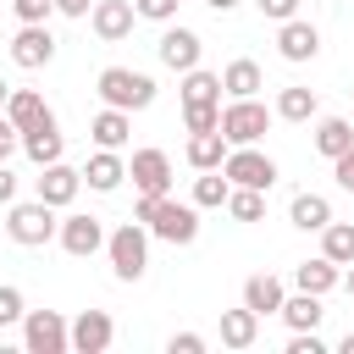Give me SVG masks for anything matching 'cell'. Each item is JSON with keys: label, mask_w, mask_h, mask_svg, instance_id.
<instances>
[{"label": "cell", "mask_w": 354, "mask_h": 354, "mask_svg": "<svg viewBox=\"0 0 354 354\" xmlns=\"http://www.w3.org/2000/svg\"><path fill=\"white\" fill-rule=\"evenodd\" d=\"M321 315H326V310H321V293H304V288H299L293 299H282V321H288V332H315Z\"/></svg>", "instance_id": "484cf974"}, {"label": "cell", "mask_w": 354, "mask_h": 354, "mask_svg": "<svg viewBox=\"0 0 354 354\" xmlns=\"http://www.w3.org/2000/svg\"><path fill=\"white\" fill-rule=\"evenodd\" d=\"M205 6H210V11H216V17H227V11H238V6H243V0H205Z\"/></svg>", "instance_id": "ee69618b"}, {"label": "cell", "mask_w": 354, "mask_h": 354, "mask_svg": "<svg viewBox=\"0 0 354 354\" xmlns=\"http://www.w3.org/2000/svg\"><path fill=\"white\" fill-rule=\"evenodd\" d=\"M177 6H183V0H133V11H138V17H149V22H171V17H177Z\"/></svg>", "instance_id": "e575fe53"}, {"label": "cell", "mask_w": 354, "mask_h": 354, "mask_svg": "<svg viewBox=\"0 0 354 354\" xmlns=\"http://www.w3.org/2000/svg\"><path fill=\"white\" fill-rule=\"evenodd\" d=\"M254 337H260V315L249 304L221 310V348H254Z\"/></svg>", "instance_id": "603a6c76"}, {"label": "cell", "mask_w": 354, "mask_h": 354, "mask_svg": "<svg viewBox=\"0 0 354 354\" xmlns=\"http://www.w3.org/2000/svg\"><path fill=\"white\" fill-rule=\"evenodd\" d=\"M332 177H337V188H348V194H354V144L332 160Z\"/></svg>", "instance_id": "f35d334b"}, {"label": "cell", "mask_w": 354, "mask_h": 354, "mask_svg": "<svg viewBox=\"0 0 354 354\" xmlns=\"http://www.w3.org/2000/svg\"><path fill=\"white\" fill-rule=\"evenodd\" d=\"M221 88H227V100H254V94L266 88V72H260L249 55H238V61L221 66Z\"/></svg>", "instance_id": "44dd1931"}, {"label": "cell", "mask_w": 354, "mask_h": 354, "mask_svg": "<svg viewBox=\"0 0 354 354\" xmlns=\"http://www.w3.org/2000/svg\"><path fill=\"white\" fill-rule=\"evenodd\" d=\"M221 171L232 177V188H260V194H266V188L277 183V160L260 155L254 144H232L227 160H221Z\"/></svg>", "instance_id": "52a82bcc"}, {"label": "cell", "mask_w": 354, "mask_h": 354, "mask_svg": "<svg viewBox=\"0 0 354 354\" xmlns=\"http://www.w3.org/2000/svg\"><path fill=\"white\" fill-rule=\"evenodd\" d=\"M77 188H83V171H77V166H66V160H50V166H39V183H33V194H39L44 205L66 210V205L77 199Z\"/></svg>", "instance_id": "7c38bea8"}, {"label": "cell", "mask_w": 354, "mask_h": 354, "mask_svg": "<svg viewBox=\"0 0 354 354\" xmlns=\"http://www.w3.org/2000/svg\"><path fill=\"white\" fill-rule=\"evenodd\" d=\"M227 216L232 221H260L266 216V194L260 188H232L227 194Z\"/></svg>", "instance_id": "1f68e13d"}, {"label": "cell", "mask_w": 354, "mask_h": 354, "mask_svg": "<svg viewBox=\"0 0 354 354\" xmlns=\"http://www.w3.org/2000/svg\"><path fill=\"white\" fill-rule=\"evenodd\" d=\"M348 94H354V88H348Z\"/></svg>", "instance_id": "c3c4849f"}, {"label": "cell", "mask_w": 354, "mask_h": 354, "mask_svg": "<svg viewBox=\"0 0 354 354\" xmlns=\"http://www.w3.org/2000/svg\"><path fill=\"white\" fill-rule=\"evenodd\" d=\"M133 221H144L160 243H194L199 238V205L194 199H171V194H138Z\"/></svg>", "instance_id": "6da1fadb"}, {"label": "cell", "mask_w": 354, "mask_h": 354, "mask_svg": "<svg viewBox=\"0 0 354 354\" xmlns=\"http://www.w3.org/2000/svg\"><path fill=\"white\" fill-rule=\"evenodd\" d=\"M22 348L28 354H66L72 348V321L61 310H28L22 315Z\"/></svg>", "instance_id": "5b68a950"}, {"label": "cell", "mask_w": 354, "mask_h": 354, "mask_svg": "<svg viewBox=\"0 0 354 354\" xmlns=\"http://www.w3.org/2000/svg\"><path fill=\"white\" fill-rule=\"evenodd\" d=\"M166 354H205V337H199V332H171Z\"/></svg>", "instance_id": "8d00e7d4"}, {"label": "cell", "mask_w": 354, "mask_h": 354, "mask_svg": "<svg viewBox=\"0 0 354 354\" xmlns=\"http://www.w3.org/2000/svg\"><path fill=\"white\" fill-rule=\"evenodd\" d=\"M271 116L277 111H266L260 100H227L221 105V133H227V144H260Z\"/></svg>", "instance_id": "8992f818"}, {"label": "cell", "mask_w": 354, "mask_h": 354, "mask_svg": "<svg viewBox=\"0 0 354 354\" xmlns=\"http://www.w3.org/2000/svg\"><path fill=\"white\" fill-rule=\"evenodd\" d=\"M122 177H127V160H122L116 149H94V155H88V166H83V183H88L94 194H116V188H122Z\"/></svg>", "instance_id": "ffe728a7"}, {"label": "cell", "mask_w": 354, "mask_h": 354, "mask_svg": "<svg viewBox=\"0 0 354 354\" xmlns=\"http://www.w3.org/2000/svg\"><path fill=\"white\" fill-rule=\"evenodd\" d=\"M282 122H310L315 116V88H304V83H288L282 94H277V105H271Z\"/></svg>", "instance_id": "f1b7e54d"}, {"label": "cell", "mask_w": 354, "mask_h": 354, "mask_svg": "<svg viewBox=\"0 0 354 354\" xmlns=\"http://www.w3.org/2000/svg\"><path fill=\"white\" fill-rule=\"evenodd\" d=\"M55 11H61V17H88L94 6H88V0H55Z\"/></svg>", "instance_id": "7bdbcfd3"}, {"label": "cell", "mask_w": 354, "mask_h": 354, "mask_svg": "<svg viewBox=\"0 0 354 354\" xmlns=\"http://www.w3.org/2000/svg\"><path fill=\"white\" fill-rule=\"evenodd\" d=\"M155 55H160L171 72H194V66H199V55H205V39H199L194 28H183V22H177V28H166V33L155 39Z\"/></svg>", "instance_id": "30bf717a"}, {"label": "cell", "mask_w": 354, "mask_h": 354, "mask_svg": "<svg viewBox=\"0 0 354 354\" xmlns=\"http://www.w3.org/2000/svg\"><path fill=\"white\" fill-rule=\"evenodd\" d=\"M282 299H288V288H282V277H271V271H254L249 282H243V304L266 321V315H282Z\"/></svg>", "instance_id": "d6986e66"}, {"label": "cell", "mask_w": 354, "mask_h": 354, "mask_svg": "<svg viewBox=\"0 0 354 354\" xmlns=\"http://www.w3.org/2000/svg\"><path fill=\"white\" fill-rule=\"evenodd\" d=\"M61 149H66V138H61V127H55V111L22 133V155H28L33 166H50V160H61Z\"/></svg>", "instance_id": "2e32d148"}, {"label": "cell", "mask_w": 354, "mask_h": 354, "mask_svg": "<svg viewBox=\"0 0 354 354\" xmlns=\"http://www.w3.org/2000/svg\"><path fill=\"white\" fill-rule=\"evenodd\" d=\"M277 55L282 61H315L321 55V33H315V22H304V17H288V22H277Z\"/></svg>", "instance_id": "4fadbf2b"}, {"label": "cell", "mask_w": 354, "mask_h": 354, "mask_svg": "<svg viewBox=\"0 0 354 354\" xmlns=\"http://www.w3.org/2000/svg\"><path fill=\"white\" fill-rule=\"evenodd\" d=\"M337 348H343V354H354V332H348V337H343V343H337Z\"/></svg>", "instance_id": "7dc6e473"}, {"label": "cell", "mask_w": 354, "mask_h": 354, "mask_svg": "<svg viewBox=\"0 0 354 354\" xmlns=\"http://www.w3.org/2000/svg\"><path fill=\"white\" fill-rule=\"evenodd\" d=\"M183 127H188V133H210V127H221V105H183Z\"/></svg>", "instance_id": "d6a6232c"}, {"label": "cell", "mask_w": 354, "mask_h": 354, "mask_svg": "<svg viewBox=\"0 0 354 354\" xmlns=\"http://www.w3.org/2000/svg\"><path fill=\"white\" fill-rule=\"evenodd\" d=\"M227 194H232V177H227L221 166L194 177V205H199V210H221V205H227Z\"/></svg>", "instance_id": "f546056e"}, {"label": "cell", "mask_w": 354, "mask_h": 354, "mask_svg": "<svg viewBox=\"0 0 354 354\" xmlns=\"http://www.w3.org/2000/svg\"><path fill=\"white\" fill-rule=\"evenodd\" d=\"M293 288H304V293H332V288H343V266L337 260H326V254H315V260H299L293 266Z\"/></svg>", "instance_id": "ac0fdd59"}, {"label": "cell", "mask_w": 354, "mask_h": 354, "mask_svg": "<svg viewBox=\"0 0 354 354\" xmlns=\"http://www.w3.org/2000/svg\"><path fill=\"white\" fill-rule=\"evenodd\" d=\"M88 22H94V33H100L105 44H122V39L133 33V22H138V11H133V0H94V11H88Z\"/></svg>", "instance_id": "9a60e30c"}, {"label": "cell", "mask_w": 354, "mask_h": 354, "mask_svg": "<svg viewBox=\"0 0 354 354\" xmlns=\"http://www.w3.org/2000/svg\"><path fill=\"white\" fill-rule=\"evenodd\" d=\"M105 227H100V216H83V210H72L66 221H61V232H55V243L72 254V260H88V254H100L105 249Z\"/></svg>", "instance_id": "ba28073f"}, {"label": "cell", "mask_w": 354, "mask_h": 354, "mask_svg": "<svg viewBox=\"0 0 354 354\" xmlns=\"http://www.w3.org/2000/svg\"><path fill=\"white\" fill-rule=\"evenodd\" d=\"M127 177L138 194H171V155L166 149H133Z\"/></svg>", "instance_id": "8fae6325"}, {"label": "cell", "mask_w": 354, "mask_h": 354, "mask_svg": "<svg viewBox=\"0 0 354 354\" xmlns=\"http://www.w3.org/2000/svg\"><path fill=\"white\" fill-rule=\"evenodd\" d=\"M22 315H28V304H22V288L0 282V326H17Z\"/></svg>", "instance_id": "836d02e7"}, {"label": "cell", "mask_w": 354, "mask_h": 354, "mask_svg": "<svg viewBox=\"0 0 354 354\" xmlns=\"http://www.w3.org/2000/svg\"><path fill=\"white\" fill-rule=\"evenodd\" d=\"M288 354H326V343H321L315 332H293V337H288Z\"/></svg>", "instance_id": "ab89813d"}, {"label": "cell", "mask_w": 354, "mask_h": 354, "mask_svg": "<svg viewBox=\"0 0 354 354\" xmlns=\"http://www.w3.org/2000/svg\"><path fill=\"white\" fill-rule=\"evenodd\" d=\"M17 144H22V133H17V127H11V116L0 111V160H6V155H11Z\"/></svg>", "instance_id": "60d3db41"}, {"label": "cell", "mask_w": 354, "mask_h": 354, "mask_svg": "<svg viewBox=\"0 0 354 354\" xmlns=\"http://www.w3.org/2000/svg\"><path fill=\"white\" fill-rule=\"evenodd\" d=\"M105 254H111L116 282H138V277L149 271V227H144V221H122V227L105 238Z\"/></svg>", "instance_id": "277c9868"}, {"label": "cell", "mask_w": 354, "mask_h": 354, "mask_svg": "<svg viewBox=\"0 0 354 354\" xmlns=\"http://www.w3.org/2000/svg\"><path fill=\"white\" fill-rule=\"evenodd\" d=\"M111 337H116L111 310H77V321H72V354H105Z\"/></svg>", "instance_id": "5bb4252c"}, {"label": "cell", "mask_w": 354, "mask_h": 354, "mask_svg": "<svg viewBox=\"0 0 354 354\" xmlns=\"http://www.w3.org/2000/svg\"><path fill=\"white\" fill-rule=\"evenodd\" d=\"M6 116H11V127H17V133H28L33 122H44V116H50V105H44V94H39V88H11Z\"/></svg>", "instance_id": "cb8c5ba5"}, {"label": "cell", "mask_w": 354, "mask_h": 354, "mask_svg": "<svg viewBox=\"0 0 354 354\" xmlns=\"http://www.w3.org/2000/svg\"><path fill=\"white\" fill-rule=\"evenodd\" d=\"M183 105H221V72H183Z\"/></svg>", "instance_id": "83f0119b"}, {"label": "cell", "mask_w": 354, "mask_h": 354, "mask_svg": "<svg viewBox=\"0 0 354 354\" xmlns=\"http://www.w3.org/2000/svg\"><path fill=\"white\" fill-rule=\"evenodd\" d=\"M6 232H11V243H22V249H44V243L61 232L55 205H44L39 194H33V199H11V210H6Z\"/></svg>", "instance_id": "3957f363"}, {"label": "cell", "mask_w": 354, "mask_h": 354, "mask_svg": "<svg viewBox=\"0 0 354 354\" xmlns=\"http://www.w3.org/2000/svg\"><path fill=\"white\" fill-rule=\"evenodd\" d=\"M11 11H17V22H44L55 11V0H11Z\"/></svg>", "instance_id": "d590c367"}, {"label": "cell", "mask_w": 354, "mask_h": 354, "mask_svg": "<svg viewBox=\"0 0 354 354\" xmlns=\"http://www.w3.org/2000/svg\"><path fill=\"white\" fill-rule=\"evenodd\" d=\"M343 288H348V299H354V266H348V271H343Z\"/></svg>", "instance_id": "bcb514c9"}, {"label": "cell", "mask_w": 354, "mask_h": 354, "mask_svg": "<svg viewBox=\"0 0 354 354\" xmlns=\"http://www.w3.org/2000/svg\"><path fill=\"white\" fill-rule=\"evenodd\" d=\"M260 6V17H271V22H288V17H299V0H254Z\"/></svg>", "instance_id": "74e56055"}, {"label": "cell", "mask_w": 354, "mask_h": 354, "mask_svg": "<svg viewBox=\"0 0 354 354\" xmlns=\"http://www.w3.org/2000/svg\"><path fill=\"white\" fill-rule=\"evenodd\" d=\"M94 94L116 111H149L155 105V77L149 72H133V66H105L94 77Z\"/></svg>", "instance_id": "7a4b0ae2"}, {"label": "cell", "mask_w": 354, "mask_h": 354, "mask_svg": "<svg viewBox=\"0 0 354 354\" xmlns=\"http://www.w3.org/2000/svg\"><path fill=\"white\" fill-rule=\"evenodd\" d=\"M88 138H94V149H122V144L133 138V111H116V105L94 111V122H88Z\"/></svg>", "instance_id": "e0dca14e"}, {"label": "cell", "mask_w": 354, "mask_h": 354, "mask_svg": "<svg viewBox=\"0 0 354 354\" xmlns=\"http://www.w3.org/2000/svg\"><path fill=\"white\" fill-rule=\"evenodd\" d=\"M348 144H354V122H348V116H321V122H315V149H321L326 160H337Z\"/></svg>", "instance_id": "4316f807"}, {"label": "cell", "mask_w": 354, "mask_h": 354, "mask_svg": "<svg viewBox=\"0 0 354 354\" xmlns=\"http://www.w3.org/2000/svg\"><path fill=\"white\" fill-rule=\"evenodd\" d=\"M11 61H17L22 72L50 66V61H55V33H50L44 22H22V28H17V39H11Z\"/></svg>", "instance_id": "9c48e42d"}, {"label": "cell", "mask_w": 354, "mask_h": 354, "mask_svg": "<svg viewBox=\"0 0 354 354\" xmlns=\"http://www.w3.org/2000/svg\"><path fill=\"white\" fill-rule=\"evenodd\" d=\"M321 254L337 266H354V221H326L321 227Z\"/></svg>", "instance_id": "4dcf8cb0"}, {"label": "cell", "mask_w": 354, "mask_h": 354, "mask_svg": "<svg viewBox=\"0 0 354 354\" xmlns=\"http://www.w3.org/2000/svg\"><path fill=\"white\" fill-rule=\"evenodd\" d=\"M227 149H232V144H227L221 127H210V133H188V166H194V171H216V166L227 160Z\"/></svg>", "instance_id": "7402d4cb"}, {"label": "cell", "mask_w": 354, "mask_h": 354, "mask_svg": "<svg viewBox=\"0 0 354 354\" xmlns=\"http://www.w3.org/2000/svg\"><path fill=\"white\" fill-rule=\"evenodd\" d=\"M6 100H11V83H6V77H0V111H6Z\"/></svg>", "instance_id": "f6af8a7d"}, {"label": "cell", "mask_w": 354, "mask_h": 354, "mask_svg": "<svg viewBox=\"0 0 354 354\" xmlns=\"http://www.w3.org/2000/svg\"><path fill=\"white\" fill-rule=\"evenodd\" d=\"M288 221H293L299 232H321V227L332 221V205H326V194H293V205H288Z\"/></svg>", "instance_id": "d4e9b609"}, {"label": "cell", "mask_w": 354, "mask_h": 354, "mask_svg": "<svg viewBox=\"0 0 354 354\" xmlns=\"http://www.w3.org/2000/svg\"><path fill=\"white\" fill-rule=\"evenodd\" d=\"M11 199H17V171L0 160V205H11Z\"/></svg>", "instance_id": "b9f144b4"}]
</instances>
